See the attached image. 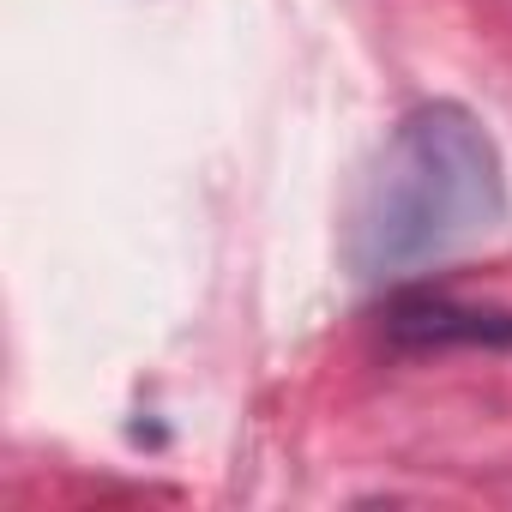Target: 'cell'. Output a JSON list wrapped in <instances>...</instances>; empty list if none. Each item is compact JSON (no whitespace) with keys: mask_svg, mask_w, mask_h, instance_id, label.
Wrapping results in <instances>:
<instances>
[{"mask_svg":"<svg viewBox=\"0 0 512 512\" xmlns=\"http://www.w3.org/2000/svg\"><path fill=\"white\" fill-rule=\"evenodd\" d=\"M386 338L404 350H512V308L416 290L386 308Z\"/></svg>","mask_w":512,"mask_h":512,"instance_id":"cell-2","label":"cell"},{"mask_svg":"<svg viewBox=\"0 0 512 512\" xmlns=\"http://www.w3.org/2000/svg\"><path fill=\"white\" fill-rule=\"evenodd\" d=\"M506 223V163L482 115L464 103H416L374 151L350 223L344 260L362 284H398L422 266Z\"/></svg>","mask_w":512,"mask_h":512,"instance_id":"cell-1","label":"cell"}]
</instances>
